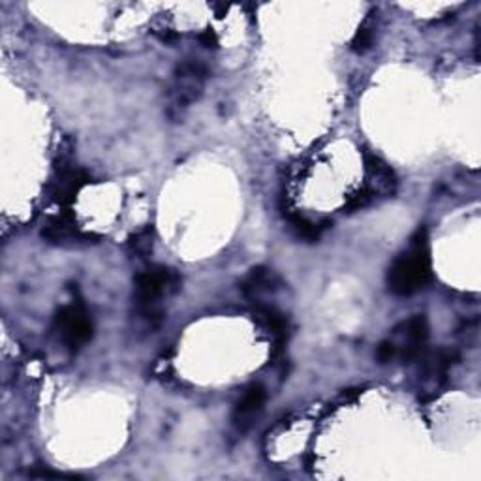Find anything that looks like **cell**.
Masks as SVG:
<instances>
[{"instance_id": "obj_13", "label": "cell", "mask_w": 481, "mask_h": 481, "mask_svg": "<svg viewBox=\"0 0 481 481\" xmlns=\"http://www.w3.org/2000/svg\"><path fill=\"white\" fill-rule=\"evenodd\" d=\"M372 44H374V25H372L370 19H367L359 26L354 40H352V49L356 53H365V51H368L372 47Z\"/></svg>"}, {"instance_id": "obj_5", "label": "cell", "mask_w": 481, "mask_h": 481, "mask_svg": "<svg viewBox=\"0 0 481 481\" xmlns=\"http://www.w3.org/2000/svg\"><path fill=\"white\" fill-rule=\"evenodd\" d=\"M427 340H429V324L423 314H416L400 322L388 339L393 359H400L403 363L419 359L427 348Z\"/></svg>"}, {"instance_id": "obj_8", "label": "cell", "mask_w": 481, "mask_h": 481, "mask_svg": "<svg viewBox=\"0 0 481 481\" xmlns=\"http://www.w3.org/2000/svg\"><path fill=\"white\" fill-rule=\"evenodd\" d=\"M265 405V389L260 384H252L245 389L233 408V425L237 431H247L261 414Z\"/></svg>"}, {"instance_id": "obj_11", "label": "cell", "mask_w": 481, "mask_h": 481, "mask_svg": "<svg viewBox=\"0 0 481 481\" xmlns=\"http://www.w3.org/2000/svg\"><path fill=\"white\" fill-rule=\"evenodd\" d=\"M256 318L258 322L261 324V328L273 337V340L277 342V348H280V344L286 339L288 333V322L282 312H279L275 307L267 305V303H260L256 305Z\"/></svg>"}, {"instance_id": "obj_10", "label": "cell", "mask_w": 481, "mask_h": 481, "mask_svg": "<svg viewBox=\"0 0 481 481\" xmlns=\"http://www.w3.org/2000/svg\"><path fill=\"white\" fill-rule=\"evenodd\" d=\"M87 182V173H83L82 170L66 168L59 173L55 182H53V198L61 205H72Z\"/></svg>"}, {"instance_id": "obj_4", "label": "cell", "mask_w": 481, "mask_h": 481, "mask_svg": "<svg viewBox=\"0 0 481 481\" xmlns=\"http://www.w3.org/2000/svg\"><path fill=\"white\" fill-rule=\"evenodd\" d=\"M209 77L207 66L198 59H186L173 72V85L170 89L172 110L181 112L198 102L205 91Z\"/></svg>"}, {"instance_id": "obj_3", "label": "cell", "mask_w": 481, "mask_h": 481, "mask_svg": "<svg viewBox=\"0 0 481 481\" xmlns=\"http://www.w3.org/2000/svg\"><path fill=\"white\" fill-rule=\"evenodd\" d=\"M397 192L395 172L377 154H365V184L363 189L354 194L346 209L359 211L388 198H393Z\"/></svg>"}, {"instance_id": "obj_12", "label": "cell", "mask_w": 481, "mask_h": 481, "mask_svg": "<svg viewBox=\"0 0 481 481\" xmlns=\"http://www.w3.org/2000/svg\"><path fill=\"white\" fill-rule=\"evenodd\" d=\"M152 250H154V230L151 226L142 228L128 239V252L133 258L147 260L152 254Z\"/></svg>"}, {"instance_id": "obj_6", "label": "cell", "mask_w": 481, "mask_h": 481, "mask_svg": "<svg viewBox=\"0 0 481 481\" xmlns=\"http://www.w3.org/2000/svg\"><path fill=\"white\" fill-rule=\"evenodd\" d=\"M55 331L59 333L61 340L64 342L70 352L82 350L87 346L94 335V326L89 312L82 305H68L63 307L57 316L55 324H53Z\"/></svg>"}, {"instance_id": "obj_9", "label": "cell", "mask_w": 481, "mask_h": 481, "mask_svg": "<svg viewBox=\"0 0 481 481\" xmlns=\"http://www.w3.org/2000/svg\"><path fill=\"white\" fill-rule=\"evenodd\" d=\"M279 286L280 280L271 270H267V267H254L243 280V284H240V290H243L250 303L260 305L265 303L267 296H273Z\"/></svg>"}, {"instance_id": "obj_7", "label": "cell", "mask_w": 481, "mask_h": 481, "mask_svg": "<svg viewBox=\"0 0 481 481\" xmlns=\"http://www.w3.org/2000/svg\"><path fill=\"white\" fill-rule=\"evenodd\" d=\"M42 237L51 245L59 247H75V245H89L93 243V233L83 231L79 224L70 215H61L51 219L45 228L42 230Z\"/></svg>"}, {"instance_id": "obj_2", "label": "cell", "mask_w": 481, "mask_h": 481, "mask_svg": "<svg viewBox=\"0 0 481 481\" xmlns=\"http://www.w3.org/2000/svg\"><path fill=\"white\" fill-rule=\"evenodd\" d=\"M427 231L419 230L410 247L395 258L388 270V288L398 298H408L421 291L433 279L431 252L427 243Z\"/></svg>"}, {"instance_id": "obj_14", "label": "cell", "mask_w": 481, "mask_h": 481, "mask_svg": "<svg viewBox=\"0 0 481 481\" xmlns=\"http://www.w3.org/2000/svg\"><path fill=\"white\" fill-rule=\"evenodd\" d=\"M290 224L291 228L296 230V233L303 239H309V240H316L319 237V230L316 224H312L309 219L301 217V215H290Z\"/></svg>"}, {"instance_id": "obj_1", "label": "cell", "mask_w": 481, "mask_h": 481, "mask_svg": "<svg viewBox=\"0 0 481 481\" xmlns=\"http://www.w3.org/2000/svg\"><path fill=\"white\" fill-rule=\"evenodd\" d=\"M181 275L166 265H151L133 280V307L147 329H156L164 322V301L181 290Z\"/></svg>"}, {"instance_id": "obj_15", "label": "cell", "mask_w": 481, "mask_h": 481, "mask_svg": "<svg viewBox=\"0 0 481 481\" xmlns=\"http://www.w3.org/2000/svg\"><path fill=\"white\" fill-rule=\"evenodd\" d=\"M198 40H200V44L203 45V47H217L219 45V38H217V34H215V31H212V29H205L200 36H198Z\"/></svg>"}]
</instances>
